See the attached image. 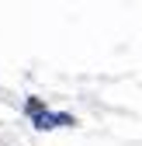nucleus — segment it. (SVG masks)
<instances>
[{
    "label": "nucleus",
    "mask_w": 142,
    "mask_h": 146,
    "mask_svg": "<svg viewBox=\"0 0 142 146\" xmlns=\"http://www.w3.org/2000/svg\"><path fill=\"white\" fill-rule=\"evenodd\" d=\"M42 108H45V104H42L38 98H31V101H28V111H31V115H35V111H42Z\"/></svg>",
    "instance_id": "nucleus-1"
}]
</instances>
